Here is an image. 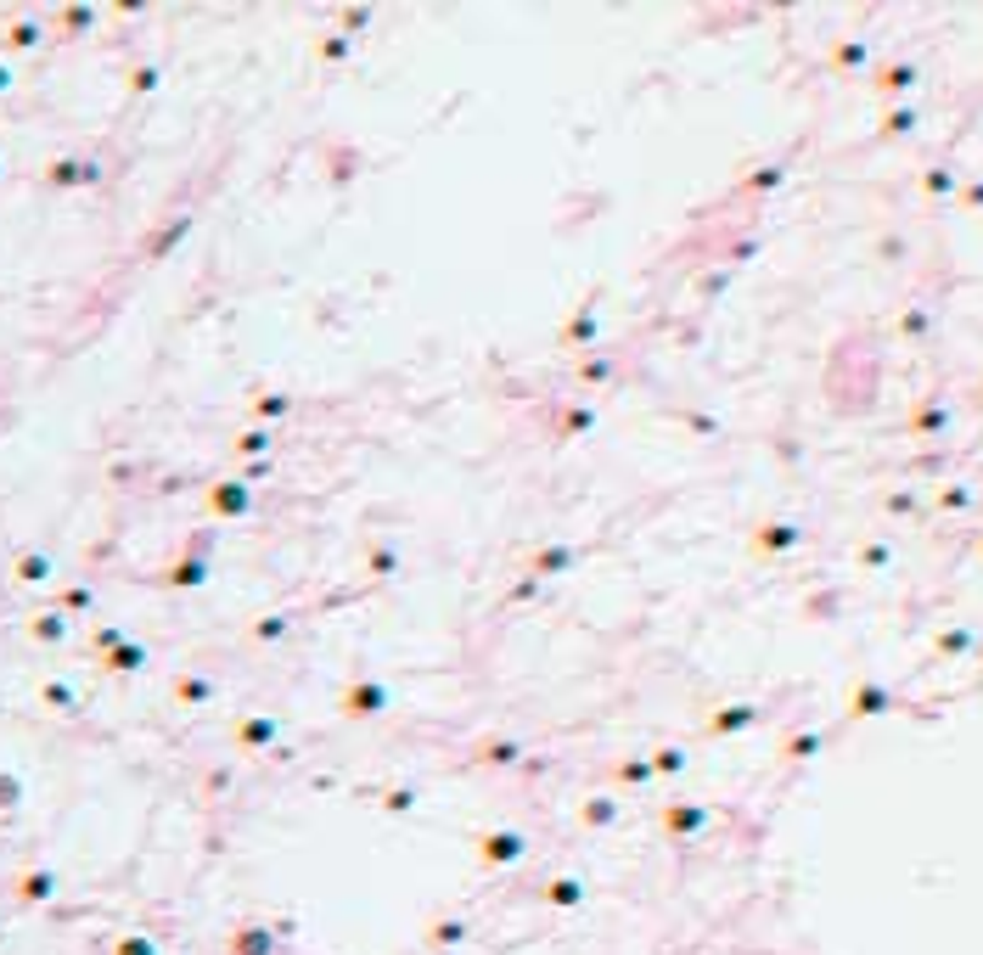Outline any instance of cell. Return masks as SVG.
<instances>
[{
	"label": "cell",
	"instance_id": "ac0fdd59",
	"mask_svg": "<svg viewBox=\"0 0 983 955\" xmlns=\"http://www.w3.org/2000/svg\"><path fill=\"white\" fill-rule=\"evenodd\" d=\"M545 899H551V905H579V899H584V888H579L573 877H556V882L545 888Z\"/></svg>",
	"mask_w": 983,
	"mask_h": 955
},
{
	"label": "cell",
	"instance_id": "484cf974",
	"mask_svg": "<svg viewBox=\"0 0 983 955\" xmlns=\"http://www.w3.org/2000/svg\"><path fill=\"white\" fill-rule=\"evenodd\" d=\"M461 939H467V928H461V921H439V928H428V944H439V950L461 944Z\"/></svg>",
	"mask_w": 983,
	"mask_h": 955
},
{
	"label": "cell",
	"instance_id": "d6a6232c",
	"mask_svg": "<svg viewBox=\"0 0 983 955\" xmlns=\"http://www.w3.org/2000/svg\"><path fill=\"white\" fill-rule=\"evenodd\" d=\"M237 450H242V455H265V450H270V433H258V427H253V433L237 439Z\"/></svg>",
	"mask_w": 983,
	"mask_h": 955
},
{
	"label": "cell",
	"instance_id": "9c48e42d",
	"mask_svg": "<svg viewBox=\"0 0 983 955\" xmlns=\"http://www.w3.org/2000/svg\"><path fill=\"white\" fill-rule=\"evenodd\" d=\"M46 180H51V186H96V180H102V169H96V163H51Z\"/></svg>",
	"mask_w": 983,
	"mask_h": 955
},
{
	"label": "cell",
	"instance_id": "d590c367",
	"mask_svg": "<svg viewBox=\"0 0 983 955\" xmlns=\"http://www.w3.org/2000/svg\"><path fill=\"white\" fill-rule=\"evenodd\" d=\"M180 697H186V703H203V697H214V686H208V680H180Z\"/></svg>",
	"mask_w": 983,
	"mask_h": 955
},
{
	"label": "cell",
	"instance_id": "60d3db41",
	"mask_svg": "<svg viewBox=\"0 0 983 955\" xmlns=\"http://www.w3.org/2000/svg\"><path fill=\"white\" fill-rule=\"evenodd\" d=\"M46 888H51V877H28V882H23V899H46Z\"/></svg>",
	"mask_w": 983,
	"mask_h": 955
},
{
	"label": "cell",
	"instance_id": "e0dca14e",
	"mask_svg": "<svg viewBox=\"0 0 983 955\" xmlns=\"http://www.w3.org/2000/svg\"><path fill=\"white\" fill-rule=\"evenodd\" d=\"M276 950V939L265 933V928H248V933H237V955H270Z\"/></svg>",
	"mask_w": 983,
	"mask_h": 955
},
{
	"label": "cell",
	"instance_id": "7bdbcfd3",
	"mask_svg": "<svg viewBox=\"0 0 983 955\" xmlns=\"http://www.w3.org/2000/svg\"><path fill=\"white\" fill-rule=\"evenodd\" d=\"M371 568H377V574H393V568H400V556H393V551H371Z\"/></svg>",
	"mask_w": 983,
	"mask_h": 955
},
{
	"label": "cell",
	"instance_id": "816d5d0a",
	"mask_svg": "<svg viewBox=\"0 0 983 955\" xmlns=\"http://www.w3.org/2000/svg\"><path fill=\"white\" fill-rule=\"evenodd\" d=\"M978 551H983V540H978Z\"/></svg>",
	"mask_w": 983,
	"mask_h": 955
},
{
	"label": "cell",
	"instance_id": "ab89813d",
	"mask_svg": "<svg viewBox=\"0 0 983 955\" xmlns=\"http://www.w3.org/2000/svg\"><path fill=\"white\" fill-rule=\"evenodd\" d=\"M35 40H40V28H35V23H23V28H12V46H17V51H23V46H35Z\"/></svg>",
	"mask_w": 983,
	"mask_h": 955
},
{
	"label": "cell",
	"instance_id": "f907efd6",
	"mask_svg": "<svg viewBox=\"0 0 983 955\" xmlns=\"http://www.w3.org/2000/svg\"><path fill=\"white\" fill-rule=\"evenodd\" d=\"M0 90H6V68H0Z\"/></svg>",
	"mask_w": 983,
	"mask_h": 955
},
{
	"label": "cell",
	"instance_id": "f1b7e54d",
	"mask_svg": "<svg viewBox=\"0 0 983 955\" xmlns=\"http://www.w3.org/2000/svg\"><path fill=\"white\" fill-rule=\"evenodd\" d=\"M590 332H596V310H579V315H573V326H568L562 338H568V343H584Z\"/></svg>",
	"mask_w": 983,
	"mask_h": 955
},
{
	"label": "cell",
	"instance_id": "83f0119b",
	"mask_svg": "<svg viewBox=\"0 0 983 955\" xmlns=\"http://www.w3.org/2000/svg\"><path fill=\"white\" fill-rule=\"evenodd\" d=\"M972 641H978L972 630H944V635H938V652L956 657V652H972Z\"/></svg>",
	"mask_w": 983,
	"mask_h": 955
},
{
	"label": "cell",
	"instance_id": "3957f363",
	"mask_svg": "<svg viewBox=\"0 0 983 955\" xmlns=\"http://www.w3.org/2000/svg\"><path fill=\"white\" fill-rule=\"evenodd\" d=\"M759 703H731V708H719L714 719H708V737H736V731H747V726H759Z\"/></svg>",
	"mask_w": 983,
	"mask_h": 955
},
{
	"label": "cell",
	"instance_id": "f546056e",
	"mask_svg": "<svg viewBox=\"0 0 983 955\" xmlns=\"http://www.w3.org/2000/svg\"><path fill=\"white\" fill-rule=\"evenodd\" d=\"M281 635H287V618H281V613L258 618V630H253V641H281Z\"/></svg>",
	"mask_w": 983,
	"mask_h": 955
},
{
	"label": "cell",
	"instance_id": "5bb4252c",
	"mask_svg": "<svg viewBox=\"0 0 983 955\" xmlns=\"http://www.w3.org/2000/svg\"><path fill=\"white\" fill-rule=\"evenodd\" d=\"M832 62H837V68H866V62H871V46H866V40H843V46L832 51Z\"/></svg>",
	"mask_w": 983,
	"mask_h": 955
},
{
	"label": "cell",
	"instance_id": "d4e9b609",
	"mask_svg": "<svg viewBox=\"0 0 983 955\" xmlns=\"http://www.w3.org/2000/svg\"><path fill=\"white\" fill-rule=\"evenodd\" d=\"M584 820H590V827H613L618 804H613V798H590V804H584Z\"/></svg>",
	"mask_w": 983,
	"mask_h": 955
},
{
	"label": "cell",
	"instance_id": "4fadbf2b",
	"mask_svg": "<svg viewBox=\"0 0 983 955\" xmlns=\"http://www.w3.org/2000/svg\"><path fill=\"white\" fill-rule=\"evenodd\" d=\"M141 664H147V646H136V641H118V646H113V657H107V669H124V675H129V669H141Z\"/></svg>",
	"mask_w": 983,
	"mask_h": 955
},
{
	"label": "cell",
	"instance_id": "e575fe53",
	"mask_svg": "<svg viewBox=\"0 0 983 955\" xmlns=\"http://www.w3.org/2000/svg\"><path fill=\"white\" fill-rule=\"evenodd\" d=\"M534 596H540V579H534V574H522V579L512 584V602H534Z\"/></svg>",
	"mask_w": 983,
	"mask_h": 955
},
{
	"label": "cell",
	"instance_id": "f6af8a7d",
	"mask_svg": "<svg viewBox=\"0 0 983 955\" xmlns=\"http://www.w3.org/2000/svg\"><path fill=\"white\" fill-rule=\"evenodd\" d=\"M46 703H56V708H68V703H74V691H68V686H46Z\"/></svg>",
	"mask_w": 983,
	"mask_h": 955
},
{
	"label": "cell",
	"instance_id": "603a6c76",
	"mask_svg": "<svg viewBox=\"0 0 983 955\" xmlns=\"http://www.w3.org/2000/svg\"><path fill=\"white\" fill-rule=\"evenodd\" d=\"M781 180H786L781 163H765V169H753V175H747V191H775Z\"/></svg>",
	"mask_w": 983,
	"mask_h": 955
},
{
	"label": "cell",
	"instance_id": "277c9868",
	"mask_svg": "<svg viewBox=\"0 0 983 955\" xmlns=\"http://www.w3.org/2000/svg\"><path fill=\"white\" fill-rule=\"evenodd\" d=\"M888 708H894V691H888V686H877V680H860V686H855V697H848V714H855V719L888 714Z\"/></svg>",
	"mask_w": 983,
	"mask_h": 955
},
{
	"label": "cell",
	"instance_id": "8fae6325",
	"mask_svg": "<svg viewBox=\"0 0 983 955\" xmlns=\"http://www.w3.org/2000/svg\"><path fill=\"white\" fill-rule=\"evenodd\" d=\"M203 579H208V563H203V556H186V563L169 568V584H175V590H191V584H203Z\"/></svg>",
	"mask_w": 983,
	"mask_h": 955
},
{
	"label": "cell",
	"instance_id": "681fc988",
	"mask_svg": "<svg viewBox=\"0 0 983 955\" xmlns=\"http://www.w3.org/2000/svg\"><path fill=\"white\" fill-rule=\"evenodd\" d=\"M157 85V68H136V90H152Z\"/></svg>",
	"mask_w": 983,
	"mask_h": 955
},
{
	"label": "cell",
	"instance_id": "836d02e7",
	"mask_svg": "<svg viewBox=\"0 0 983 955\" xmlns=\"http://www.w3.org/2000/svg\"><path fill=\"white\" fill-rule=\"evenodd\" d=\"M287 411H292L287 393H265V400H258V416H287Z\"/></svg>",
	"mask_w": 983,
	"mask_h": 955
},
{
	"label": "cell",
	"instance_id": "f35d334b",
	"mask_svg": "<svg viewBox=\"0 0 983 955\" xmlns=\"http://www.w3.org/2000/svg\"><path fill=\"white\" fill-rule=\"evenodd\" d=\"M618 776H624V781H646V776H652V759H630Z\"/></svg>",
	"mask_w": 983,
	"mask_h": 955
},
{
	"label": "cell",
	"instance_id": "b9f144b4",
	"mask_svg": "<svg viewBox=\"0 0 983 955\" xmlns=\"http://www.w3.org/2000/svg\"><path fill=\"white\" fill-rule=\"evenodd\" d=\"M888 512H899V517H905V512H916V495H910V489H899V495H888Z\"/></svg>",
	"mask_w": 983,
	"mask_h": 955
},
{
	"label": "cell",
	"instance_id": "7c38bea8",
	"mask_svg": "<svg viewBox=\"0 0 983 955\" xmlns=\"http://www.w3.org/2000/svg\"><path fill=\"white\" fill-rule=\"evenodd\" d=\"M944 427H949V411H944V405H922V411L910 416V433H944Z\"/></svg>",
	"mask_w": 983,
	"mask_h": 955
},
{
	"label": "cell",
	"instance_id": "d6986e66",
	"mask_svg": "<svg viewBox=\"0 0 983 955\" xmlns=\"http://www.w3.org/2000/svg\"><path fill=\"white\" fill-rule=\"evenodd\" d=\"M46 574H51V563H46V556H40V551H28V556H17V579H23V584H40Z\"/></svg>",
	"mask_w": 983,
	"mask_h": 955
},
{
	"label": "cell",
	"instance_id": "44dd1931",
	"mask_svg": "<svg viewBox=\"0 0 983 955\" xmlns=\"http://www.w3.org/2000/svg\"><path fill=\"white\" fill-rule=\"evenodd\" d=\"M680 770H685L680 747H658V753H652V776H680Z\"/></svg>",
	"mask_w": 983,
	"mask_h": 955
},
{
	"label": "cell",
	"instance_id": "c3c4849f",
	"mask_svg": "<svg viewBox=\"0 0 983 955\" xmlns=\"http://www.w3.org/2000/svg\"><path fill=\"white\" fill-rule=\"evenodd\" d=\"M410 804H416V798H410V793H388V809H393V815H405V809H410Z\"/></svg>",
	"mask_w": 983,
	"mask_h": 955
},
{
	"label": "cell",
	"instance_id": "ffe728a7",
	"mask_svg": "<svg viewBox=\"0 0 983 955\" xmlns=\"http://www.w3.org/2000/svg\"><path fill=\"white\" fill-rule=\"evenodd\" d=\"M922 186H927V197H949L961 180H956V169H944V163H938V169H927V175H922Z\"/></svg>",
	"mask_w": 983,
	"mask_h": 955
},
{
	"label": "cell",
	"instance_id": "7dc6e473",
	"mask_svg": "<svg viewBox=\"0 0 983 955\" xmlns=\"http://www.w3.org/2000/svg\"><path fill=\"white\" fill-rule=\"evenodd\" d=\"M6 804H17V781H12V776H0V809H6Z\"/></svg>",
	"mask_w": 983,
	"mask_h": 955
},
{
	"label": "cell",
	"instance_id": "6da1fadb",
	"mask_svg": "<svg viewBox=\"0 0 983 955\" xmlns=\"http://www.w3.org/2000/svg\"><path fill=\"white\" fill-rule=\"evenodd\" d=\"M382 703H388V686H382V680H360V686L343 691V714H349V719H371V714H382Z\"/></svg>",
	"mask_w": 983,
	"mask_h": 955
},
{
	"label": "cell",
	"instance_id": "52a82bcc",
	"mask_svg": "<svg viewBox=\"0 0 983 955\" xmlns=\"http://www.w3.org/2000/svg\"><path fill=\"white\" fill-rule=\"evenodd\" d=\"M478 848H483L489 866H512V860H522V848H529V843H522V832H489Z\"/></svg>",
	"mask_w": 983,
	"mask_h": 955
},
{
	"label": "cell",
	"instance_id": "9a60e30c",
	"mask_svg": "<svg viewBox=\"0 0 983 955\" xmlns=\"http://www.w3.org/2000/svg\"><path fill=\"white\" fill-rule=\"evenodd\" d=\"M916 118H922L916 107H894V113H882V136H888V141H894V136H910Z\"/></svg>",
	"mask_w": 983,
	"mask_h": 955
},
{
	"label": "cell",
	"instance_id": "4316f807",
	"mask_svg": "<svg viewBox=\"0 0 983 955\" xmlns=\"http://www.w3.org/2000/svg\"><path fill=\"white\" fill-rule=\"evenodd\" d=\"M938 506H944V512H967V506H972V489H967V483L938 489Z\"/></svg>",
	"mask_w": 983,
	"mask_h": 955
},
{
	"label": "cell",
	"instance_id": "7402d4cb",
	"mask_svg": "<svg viewBox=\"0 0 983 955\" xmlns=\"http://www.w3.org/2000/svg\"><path fill=\"white\" fill-rule=\"evenodd\" d=\"M62 635H68V618H62V613H40L35 618V641H62Z\"/></svg>",
	"mask_w": 983,
	"mask_h": 955
},
{
	"label": "cell",
	"instance_id": "8d00e7d4",
	"mask_svg": "<svg viewBox=\"0 0 983 955\" xmlns=\"http://www.w3.org/2000/svg\"><path fill=\"white\" fill-rule=\"evenodd\" d=\"M483 759H489V765H512V759H517V742H495V747H483Z\"/></svg>",
	"mask_w": 983,
	"mask_h": 955
},
{
	"label": "cell",
	"instance_id": "ee69618b",
	"mask_svg": "<svg viewBox=\"0 0 983 955\" xmlns=\"http://www.w3.org/2000/svg\"><path fill=\"white\" fill-rule=\"evenodd\" d=\"M961 203H967V208H983V180H972V186H961Z\"/></svg>",
	"mask_w": 983,
	"mask_h": 955
},
{
	"label": "cell",
	"instance_id": "74e56055",
	"mask_svg": "<svg viewBox=\"0 0 983 955\" xmlns=\"http://www.w3.org/2000/svg\"><path fill=\"white\" fill-rule=\"evenodd\" d=\"M888 556H894L888 545H866V551H860V563H866V568H888Z\"/></svg>",
	"mask_w": 983,
	"mask_h": 955
},
{
	"label": "cell",
	"instance_id": "ba28073f",
	"mask_svg": "<svg viewBox=\"0 0 983 955\" xmlns=\"http://www.w3.org/2000/svg\"><path fill=\"white\" fill-rule=\"evenodd\" d=\"M916 85V62H888V68H877V96H905Z\"/></svg>",
	"mask_w": 983,
	"mask_h": 955
},
{
	"label": "cell",
	"instance_id": "cb8c5ba5",
	"mask_svg": "<svg viewBox=\"0 0 983 955\" xmlns=\"http://www.w3.org/2000/svg\"><path fill=\"white\" fill-rule=\"evenodd\" d=\"M809 753H821V731H798V737H786V759H809Z\"/></svg>",
	"mask_w": 983,
	"mask_h": 955
},
{
	"label": "cell",
	"instance_id": "30bf717a",
	"mask_svg": "<svg viewBox=\"0 0 983 955\" xmlns=\"http://www.w3.org/2000/svg\"><path fill=\"white\" fill-rule=\"evenodd\" d=\"M237 742H242V747H270V742H276V719H242Z\"/></svg>",
	"mask_w": 983,
	"mask_h": 955
},
{
	"label": "cell",
	"instance_id": "2e32d148",
	"mask_svg": "<svg viewBox=\"0 0 983 955\" xmlns=\"http://www.w3.org/2000/svg\"><path fill=\"white\" fill-rule=\"evenodd\" d=\"M573 563V551L568 545H551V551H540V563H534V579H545V574H562Z\"/></svg>",
	"mask_w": 983,
	"mask_h": 955
},
{
	"label": "cell",
	"instance_id": "8992f818",
	"mask_svg": "<svg viewBox=\"0 0 983 955\" xmlns=\"http://www.w3.org/2000/svg\"><path fill=\"white\" fill-rule=\"evenodd\" d=\"M664 827H669V838H692V832L708 827V809H703V804H669V809H664Z\"/></svg>",
	"mask_w": 983,
	"mask_h": 955
},
{
	"label": "cell",
	"instance_id": "5b68a950",
	"mask_svg": "<svg viewBox=\"0 0 983 955\" xmlns=\"http://www.w3.org/2000/svg\"><path fill=\"white\" fill-rule=\"evenodd\" d=\"M208 506H214L219 517H242V512H253V489L237 483V478H231V483H214V489H208Z\"/></svg>",
	"mask_w": 983,
	"mask_h": 955
},
{
	"label": "cell",
	"instance_id": "7a4b0ae2",
	"mask_svg": "<svg viewBox=\"0 0 983 955\" xmlns=\"http://www.w3.org/2000/svg\"><path fill=\"white\" fill-rule=\"evenodd\" d=\"M798 540H804L798 523H759V529H753V551H759V556H781V551H793Z\"/></svg>",
	"mask_w": 983,
	"mask_h": 955
},
{
	"label": "cell",
	"instance_id": "4dcf8cb0",
	"mask_svg": "<svg viewBox=\"0 0 983 955\" xmlns=\"http://www.w3.org/2000/svg\"><path fill=\"white\" fill-rule=\"evenodd\" d=\"M927 326H933V315H927V310H910V315L899 320V332H905V338H922Z\"/></svg>",
	"mask_w": 983,
	"mask_h": 955
},
{
	"label": "cell",
	"instance_id": "1f68e13d",
	"mask_svg": "<svg viewBox=\"0 0 983 955\" xmlns=\"http://www.w3.org/2000/svg\"><path fill=\"white\" fill-rule=\"evenodd\" d=\"M590 422H596V411H590V405H579V411H568V416H562V433H584Z\"/></svg>",
	"mask_w": 983,
	"mask_h": 955
},
{
	"label": "cell",
	"instance_id": "bcb514c9",
	"mask_svg": "<svg viewBox=\"0 0 983 955\" xmlns=\"http://www.w3.org/2000/svg\"><path fill=\"white\" fill-rule=\"evenodd\" d=\"M118 955H157V950H152L147 939H124V944H118Z\"/></svg>",
	"mask_w": 983,
	"mask_h": 955
}]
</instances>
